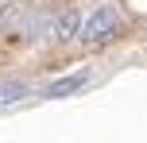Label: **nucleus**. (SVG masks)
<instances>
[{
  "label": "nucleus",
  "instance_id": "f257e3e1",
  "mask_svg": "<svg viewBox=\"0 0 147 143\" xmlns=\"http://www.w3.org/2000/svg\"><path fill=\"white\" fill-rule=\"evenodd\" d=\"M116 35H120V15H116V8H112V4H101L85 23H81V46H89V50L109 46Z\"/></svg>",
  "mask_w": 147,
  "mask_h": 143
},
{
  "label": "nucleus",
  "instance_id": "f03ea898",
  "mask_svg": "<svg viewBox=\"0 0 147 143\" xmlns=\"http://www.w3.org/2000/svg\"><path fill=\"white\" fill-rule=\"evenodd\" d=\"M81 35V15L74 12V8H66V12H58V19L51 23V39L54 43H70V39Z\"/></svg>",
  "mask_w": 147,
  "mask_h": 143
},
{
  "label": "nucleus",
  "instance_id": "7ed1b4c3",
  "mask_svg": "<svg viewBox=\"0 0 147 143\" xmlns=\"http://www.w3.org/2000/svg\"><path fill=\"white\" fill-rule=\"evenodd\" d=\"M85 81H89V70H78V74H70V77H58V81L47 89V97H70V93H78Z\"/></svg>",
  "mask_w": 147,
  "mask_h": 143
},
{
  "label": "nucleus",
  "instance_id": "20e7f679",
  "mask_svg": "<svg viewBox=\"0 0 147 143\" xmlns=\"http://www.w3.org/2000/svg\"><path fill=\"white\" fill-rule=\"evenodd\" d=\"M23 97H27V81H20V77H8V81H0V108L20 105Z\"/></svg>",
  "mask_w": 147,
  "mask_h": 143
},
{
  "label": "nucleus",
  "instance_id": "39448f33",
  "mask_svg": "<svg viewBox=\"0 0 147 143\" xmlns=\"http://www.w3.org/2000/svg\"><path fill=\"white\" fill-rule=\"evenodd\" d=\"M8 15H12V4H4V8H0V23H8Z\"/></svg>",
  "mask_w": 147,
  "mask_h": 143
}]
</instances>
